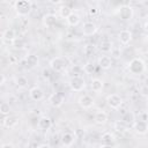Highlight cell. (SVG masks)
Segmentation results:
<instances>
[{
    "label": "cell",
    "mask_w": 148,
    "mask_h": 148,
    "mask_svg": "<svg viewBox=\"0 0 148 148\" xmlns=\"http://www.w3.org/2000/svg\"><path fill=\"white\" fill-rule=\"evenodd\" d=\"M64 102H65V97L60 92H53L49 97V103L53 108H60L64 104Z\"/></svg>",
    "instance_id": "cell-9"
},
{
    "label": "cell",
    "mask_w": 148,
    "mask_h": 148,
    "mask_svg": "<svg viewBox=\"0 0 148 148\" xmlns=\"http://www.w3.org/2000/svg\"><path fill=\"white\" fill-rule=\"evenodd\" d=\"M133 130L135 131V133L145 135L148 133V123L145 120H135L133 123Z\"/></svg>",
    "instance_id": "cell-11"
},
{
    "label": "cell",
    "mask_w": 148,
    "mask_h": 148,
    "mask_svg": "<svg viewBox=\"0 0 148 148\" xmlns=\"http://www.w3.org/2000/svg\"><path fill=\"white\" fill-rule=\"evenodd\" d=\"M67 65V59L64 57H56L50 61V67L52 71L57 72V73H61Z\"/></svg>",
    "instance_id": "cell-4"
},
{
    "label": "cell",
    "mask_w": 148,
    "mask_h": 148,
    "mask_svg": "<svg viewBox=\"0 0 148 148\" xmlns=\"http://www.w3.org/2000/svg\"><path fill=\"white\" fill-rule=\"evenodd\" d=\"M37 148H52L49 143H42V145H39Z\"/></svg>",
    "instance_id": "cell-38"
},
{
    "label": "cell",
    "mask_w": 148,
    "mask_h": 148,
    "mask_svg": "<svg viewBox=\"0 0 148 148\" xmlns=\"http://www.w3.org/2000/svg\"><path fill=\"white\" fill-rule=\"evenodd\" d=\"M74 141H75V136L71 132H65L61 135V138H60V142H61V145L64 147H71V146H73Z\"/></svg>",
    "instance_id": "cell-14"
},
{
    "label": "cell",
    "mask_w": 148,
    "mask_h": 148,
    "mask_svg": "<svg viewBox=\"0 0 148 148\" xmlns=\"http://www.w3.org/2000/svg\"><path fill=\"white\" fill-rule=\"evenodd\" d=\"M13 6L18 16H27L32 9V2L29 0H17Z\"/></svg>",
    "instance_id": "cell-2"
},
{
    "label": "cell",
    "mask_w": 148,
    "mask_h": 148,
    "mask_svg": "<svg viewBox=\"0 0 148 148\" xmlns=\"http://www.w3.org/2000/svg\"><path fill=\"white\" fill-rule=\"evenodd\" d=\"M16 86L18 88H25L28 86V79L25 76H18L16 79Z\"/></svg>",
    "instance_id": "cell-28"
},
{
    "label": "cell",
    "mask_w": 148,
    "mask_h": 148,
    "mask_svg": "<svg viewBox=\"0 0 148 148\" xmlns=\"http://www.w3.org/2000/svg\"><path fill=\"white\" fill-rule=\"evenodd\" d=\"M1 148H15V147H14L13 143H3V145L1 146Z\"/></svg>",
    "instance_id": "cell-37"
},
{
    "label": "cell",
    "mask_w": 148,
    "mask_h": 148,
    "mask_svg": "<svg viewBox=\"0 0 148 148\" xmlns=\"http://www.w3.org/2000/svg\"><path fill=\"white\" fill-rule=\"evenodd\" d=\"M97 24L96 23H94V22H90V21H88V22H84L83 24H82V34L84 35V36H92V35H95L96 32H97Z\"/></svg>",
    "instance_id": "cell-8"
},
{
    "label": "cell",
    "mask_w": 148,
    "mask_h": 148,
    "mask_svg": "<svg viewBox=\"0 0 148 148\" xmlns=\"http://www.w3.org/2000/svg\"><path fill=\"white\" fill-rule=\"evenodd\" d=\"M57 21H58V17L54 14H46L43 17V24H44L45 28H52V27H54V24L57 23Z\"/></svg>",
    "instance_id": "cell-18"
},
{
    "label": "cell",
    "mask_w": 148,
    "mask_h": 148,
    "mask_svg": "<svg viewBox=\"0 0 148 148\" xmlns=\"http://www.w3.org/2000/svg\"><path fill=\"white\" fill-rule=\"evenodd\" d=\"M99 148H114L113 146H108V145H101Z\"/></svg>",
    "instance_id": "cell-43"
},
{
    "label": "cell",
    "mask_w": 148,
    "mask_h": 148,
    "mask_svg": "<svg viewBox=\"0 0 148 148\" xmlns=\"http://www.w3.org/2000/svg\"><path fill=\"white\" fill-rule=\"evenodd\" d=\"M117 13H118V16L120 17V20L128 21L133 16V8L131 6H128V5H123V6H120L118 8Z\"/></svg>",
    "instance_id": "cell-5"
},
{
    "label": "cell",
    "mask_w": 148,
    "mask_h": 148,
    "mask_svg": "<svg viewBox=\"0 0 148 148\" xmlns=\"http://www.w3.org/2000/svg\"><path fill=\"white\" fill-rule=\"evenodd\" d=\"M89 14H90L91 16H95V15L98 14V9H97L96 7H91V8H89Z\"/></svg>",
    "instance_id": "cell-35"
},
{
    "label": "cell",
    "mask_w": 148,
    "mask_h": 148,
    "mask_svg": "<svg viewBox=\"0 0 148 148\" xmlns=\"http://www.w3.org/2000/svg\"><path fill=\"white\" fill-rule=\"evenodd\" d=\"M99 50L102 51V52H104V53H108V52H111L112 51V49H113V46H112V43L110 42V40H102L101 43H99Z\"/></svg>",
    "instance_id": "cell-25"
},
{
    "label": "cell",
    "mask_w": 148,
    "mask_h": 148,
    "mask_svg": "<svg viewBox=\"0 0 148 148\" xmlns=\"http://www.w3.org/2000/svg\"><path fill=\"white\" fill-rule=\"evenodd\" d=\"M97 62L102 69H110L112 66V58L109 56H102L98 58Z\"/></svg>",
    "instance_id": "cell-17"
},
{
    "label": "cell",
    "mask_w": 148,
    "mask_h": 148,
    "mask_svg": "<svg viewBox=\"0 0 148 148\" xmlns=\"http://www.w3.org/2000/svg\"><path fill=\"white\" fill-rule=\"evenodd\" d=\"M16 40V34L14 31V29H6L2 32V42L7 43V44H13Z\"/></svg>",
    "instance_id": "cell-12"
},
{
    "label": "cell",
    "mask_w": 148,
    "mask_h": 148,
    "mask_svg": "<svg viewBox=\"0 0 148 148\" xmlns=\"http://www.w3.org/2000/svg\"><path fill=\"white\" fill-rule=\"evenodd\" d=\"M43 75H44L45 77H49V76H50V72H49L47 69H44V71H43Z\"/></svg>",
    "instance_id": "cell-41"
},
{
    "label": "cell",
    "mask_w": 148,
    "mask_h": 148,
    "mask_svg": "<svg viewBox=\"0 0 148 148\" xmlns=\"http://www.w3.org/2000/svg\"><path fill=\"white\" fill-rule=\"evenodd\" d=\"M106 103L111 109H119L123 104V98L117 94H110L106 96Z\"/></svg>",
    "instance_id": "cell-6"
},
{
    "label": "cell",
    "mask_w": 148,
    "mask_h": 148,
    "mask_svg": "<svg viewBox=\"0 0 148 148\" xmlns=\"http://www.w3.org/2000/svg\"><path fill=\"white\" fill-rule=\"evenodd\" d=\"M13 45H14L15 49H22L23 45H24V43H23V40H21V39H16V40L13 43Z\"/></svg>",
    "instance_id": "cell-33"
},
{
    "label": "cell",
    "mask_w": 148,
    "mask_h": 148,
    "mask_svg": "<svg viewBox=\"0 0 148 148\" xmlns=\"http://www.w3.org/2000/svg\"><path fill=\"white\" fill-rule=\"evenodd\" d=\"M139 92L143 97H148V84H142L139 89Z\"/></svg>",
    "instance_id": "cell-32"
},
{
    "label": "cell",
    "mask_w": 148,
    "mask_h": 148,
    "mask_svg": "<svg viewBox=\"0 0 148 148\" xmlns=\"http://www.w3.org/2000/svg\"><path fill=\"white\" fill-rule=\"evenodd\" d=\"M37 126H38V128L42 130V131H49V130L51 128V126H52V121H51V119H50L49 117L42 116V117L38 119V121H37Z\"/></svg>",
    "instance_id": "cell-15"
},
{
    "label": "cell",
    "mask_w": 148,
    "mask_h": 148,
    "mask_svg": "<svg viewBox=\"0 0 148 148\" xmlns=\"http://www.w3.org/2000/svg\"><path fill=\"white\" fill-rule=\"evenodd\" d=\"M128 72L133 75H141L146 71V64L141 58H133L128 62Z\"/></svg>",
    "instance_id": "cell-1"
},
{
    "label": "cell",
    "mask_w": 148,
    "mask_h": 148,
    "mask_svg": "<svg viewBox=\"0 0 148 148\" xmlns=\"http://www.w3.org/2000/svg\"><path fill=\"white\" fill-rule=\"evenodd\" d=\"M5 82H6V77H5V75H3V74H1V81H0V84H1V86H3V84H5Z\"/></svg>",
    "instance_id": "cell-40"
},
{
    "label": "cell",
    "mask_w": 148,
    "mask_h": 148,
    "mask_svg": "<svg viewBox=\"0 0 148 148\" xmlns=\"http://www.w3.org/2000/svg\"><path fill=\"white\" fill-rule=\"evenodd\" d=\"M77 103H79V105H80L82 109H90V108L94 106L95 101H94V98H92L90 95L84 94V95H82V96L79 97Z\"/></svg>",
    "instance_id": "cell-10"
},
{
    "label": "cell",
    "mask_w": 148,
    "mask_h": 148,
    "mask_svg": "<svg viewBox=\"0 0 148 148\" xmlns=\"http://www.w3.org/2000/svg\"><path fill=\"white\" fill-rule=\"evenodd\" d=\"M103 87H104V82H103L101 79H97V77H96V79H92L91 82H90V88H91V90L95 91V92L102 91Z\"/></svg>",
    "instance_id": "cell-21"
},
{
    "label": "cell",
    "mask_w": 148,
    "mask_h": 148,
    "mask_svg": "<svg viewBox=\"0 0 148 148\" xmlns=\"http://www.w3.org/2000/svg\"><path fill=\"white\" fill-rule=\"evenodd\" d=\"M58 13H59V15L62 17V18H68L69 16H71V14L73 13L72 12V8L71 7H68L67 5H65V3H62L59 8H58Z\"/></svg>",
    "instance_id": "cell-23"
},
{
    "label": "cell",
    "mask_w": 148,
    "mask_h": 148,
    "mask_svg": "<svg viewBox=\"0 0 148 148\" xmlns=\"http://www.w3.org/2000/svg\"><path fill=\"white\" fill-rule=\"evenodd\" d=\"M25 64H27V66H28L29 68H35V67L38 66L39 59H38V57H37L36 54L30 53V54H28V56L25 57Z\"/></svg>",
    "instance_id": "cell-19"
},
{
    "label": "cell",
    "mask_w": 148,
    "mask_h": 148,
    "mask_svg": "<svg viewBox=\"0 0 148 148\" xmlns=\"http://www.w3.org/2000/svg\"><path fill=\"white\" fill-rule=\"evenodd\" d=\"M20 123V118L16 114H8L5 116L2 119V126L6 128H14L18 125Z\"/></svg>",
    "instance_id": "cell-7"
},
{
    "label": "cell",
    "mask_w": 148,
    "mask_h": 148,
    "mask_svg": "<svg viewBox=\"0 0 148 148\" xmlns=\"http://www.w3.org/2000/svg\"><path fill=\"white\" fill-rule=\"evenodd\" d=\"M143 30H145L146 32H148V21L145 22V24H143Z\"/></svg>",
    "instance_id": "cell-42"
},
{
    "label": "cell",
    "mask_w": 148,
    "mask_h": 148,
    "mask_svg": "<svg viewBox=\"0 0 148 148\" xmlns=\"http://www.w3.org/2000/svg\"><path fill=\"white\" fill-rule=\"evenodd\" d=\"M68 84L73 91L80 92V91H83V89L86 88V80L81 75H73L71 77Z\"/></svg>",
    "instance_id": "cell-3"
},
{
    "label": "cell",
    "mask_w": 148,
    "mask_h": 148,
    "mask_svg": "<svg viewBox=\"0 0 148 148\" xmlns=\"http://www.w3.org/2000/svg\"><path fill=\"white\" fill-rule=\"evenodd\" d=\"M94 71H95V65L92 62H90V61L86 62V65L83 66V72H86L87 74H92Z\"/></svg>",
    "instance_id": "cell-30"
},
{
    "label": "cell",
    "mask_w": 148,
    "mask_h": 148,
    "mask_svg": "<svg viewBox=\"0 0 148 148\" xmlns=\"http://www.w3.org/2000/svg\"><path fill=\"white\" fill-rule=\"evenodd\" d=\"M0 112H1V114H3V116H8L9 112H10V106H9V104L6 103V102L1 103V105H0Z\"/></svg>",
    "instance_id": "cell-29"
},
{
    "label": "cell",
    "mask_w": 148,
    "mask_h": 148,
    "mask_svg": "<svg viewBox=\"0 0 148 148\" xmlns=\"http://www.w3.org/2000/svg\"><path fill=\"white\" fill-rule=\"evenodd\" d=\"M111 54H112V57H114V58H119V57H120L119 50H114V49H112V51H111Z\"/></svg>",
    "instance_id": "cell-36"
},
{
    "label": "cell",
    "mask_w": 148,
    "mask_h": 148,
    "mask_svg": "<svg viewBox=\"0 0 148 148\" xmlns=\"http://www.w3.org/2000/svg\"><path fill=\"white\" fill-rule=\"evenodd\" d=\"M29 96H30V98L32 101H40L44 97V91H43V89L40 87L35 86L29 90Z\"/></svg>",
    "instance_id": "cell-13"
},
{
    "label": "cell",
    "mask_w": 148,
    "mask_h": 148,
    "mask_svg": "<svg viewBox=\"0 0 148 148\" xmlns=\"http://www.w3.org/2000/svg\"><path fill=\"white\" fill-rule=\"evenodd\" d=\"M101 142L102 145H108V146H113L114 142V136L110 132H105L101 135Z\"/></svg>",
    "instance_id": "cell-22"
},
{
    "label": "cell",
    "mask_w": 148,
    "mask_h": 148,
    "mask_svg": "<svg viewBox=\"0 0 148 148\" xmlns=\"http://www.w3.org/2000/svg\"><path fill=\"white\" fill-rule=\"evenodd\" d=\"M80 21H81V17H80V15L76 14V13H72L71 16L66 20L67 24L71 25V27H76V25L80 23Z\"/></svg>",
    "instance_id": "cell-24"
},
{
    "label": "cell",
    "mask_w": 148,
    "mask_h": 148,
    "mask_svg": "<svg viewBox=\"0 0 148 148\" xmlns=\"http://www.w3.org/2000/svg\"><path fill=\"white\" fill-rule=\"evenodd\" d=\"M121 120H123L124 123H126L127 125H128V124H133V123L135 121V114H134L133 112H131V111L125 112V113L123 114V117H121Z\"/></svg>",
    "instance_id": "cell-26"
},
{
    "label": "cell",
    "mask_w": 148,
    "mask_h": 148,
    "mask_svg": "<svg viewBox=\"0 0 148 148\" xmlns=\"http://www.w3.org/2000/svg\"><path fill=\"white\" fill-rule=\"evenodd\" d=\"M114 130L118 133H125L127 131V124L124 123L123 120H117L114 123Z\"/></svg>",
    "instance_id": "cell-27"
},
{
    "label": "cell",
    "mask_w": 148,
    "mask_h": 148,
    "mask_svg": "<svg viewBox=\"0 0 148 148\" xmlns=\"http://www.w3.org/2000/svg\"><path fill=\"white\" fill-rule=\"evenodd\" d=\"M82 69H83V68H81V67L77 66V65H75V66L72 67V72H73L74 75H79V72H81Z\"/></svg>",
    "instance_id": "cell-34"
},
{
    "label": "cell",
    "mask_w": 148,
    "mask_h": 148,
    "mask_svg": "<svg viewBox=\"0 0 148 148\" xmlns=\"http://www.w3.org/2000/svg\"><path fill=\"white\" fill-rule=\"evenodd\" d=\"M16 62V58L14 56H9V64H15Z\"/></svg>",
    "instance_id": "cell-39"
},
{
    "label": "cell",
    "mask_w": 148,
    "mask_h": 148,
    "mask_svg": "<svg viewBox=\"0 0 148 148\" xmlns=\"http://www.w3.org/2000/svg\"><path fill=\"white\" fill-rule=\"evenodd\" d=\"M118 38H119V42L123 44V45H127L131 43L132 40V32L130 30H121L119 34H118Z\"/></svg>",
    "instance_id": "cell-16"
},
{
    "label": "cell",
    "mask_w": 148,
    "mask_h": 148,
    "mask_svg": "<svg viewBox=\"0 0 148 148\" xmlns=\"http://www.w3.org/2000/svg\"><path fill=\"white\" fill-rule=\"evenodd\" d=\"M94 121L97 125H104L108 121V113L105 111H97L94 116Z\"/></svg>",
    "instance_id": "cell-20"
},
{
    "label": "cell",
    "mask_w": 148,
    "mask_h": 148,
    "mask_svg": "<svg viewBox=\"0 0 148 148\" xmlns=\"http://www.w3.org/2000/svg\"><path fill=\"white\" fill-rule=\"evenodd\" d=\"M94 51H95V45L94 44H87L83 49V53L87 54V56H90Z\"/></svg>",
    "instance_id": "cell-31"
}]
</instances>
